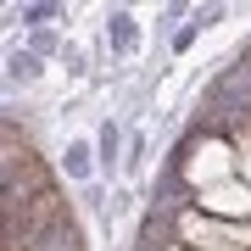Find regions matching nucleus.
I'll return each mask as SVG.
<instances>
[{
    "instance_id": "f257e3e1",
    "label": "nucleus",
    "mask_w": 251,
    "mask_h": 251,
    "mask_svg": "<svg viewBox=\"0 0 251 251\" xmlns=\"http://www.w3.org/2000/svg\"><path fill=\"white\" fill-rule=\"evenodd\" d=\"M100 45L112 50V62H134L140 45H145V28L128 6H106L100 11Z\"/></svg>"
},
{
    "instance_id": "f03ea898",
    "label": "nucleus",
    "mask_w": 251,
    "mask_h": 251,
    "mask_svg": "<svg viewBox=\"0 0 251 251\" xmlns=\"http://www.w3.org/2000/svg\"><path fill=\"white\" fill-rule=\"evenodd\" d=\"M128 156V134H123V117H100L95 128V162H100V179H117Z\"/></svg>"
},
{
    "instance_id": "7ed1b4c3",
    "label": "nucleus",
    "mask_w": 251,
    "mask_h": 251,
    "mask_svg": "<svg viewBox=\"0 0 251 251\" xmlns=\"http://www.w3.org/2000/svg\"><path fill=\"white\" fill-rule=\"evenodd\" d=\"M62 173H67V184H84L90 190L100 179V162H95V145L90 140H73L67 151H62Z\"/></svg>"
},
{
    "instance_id": "20e7f679",
    "label": "nucleus",
    "mask_w": 251,
    "mask_h": 251,
    "mask_svg": "<svg viewBox=\"0 0 251 251\" xmlns=\"http://www.w3.org/2000/svg\"><path fill=\"white\" fill-rule=\"evenodd\" d=\"M201 206L212 218H240V212H251V184H212L201 196Z\"/></svg>"
},
{
    "instance_id": "39448f33",
    "label": "nucleus",
    "mask_w": 251,
    "mask_h": 251,
    "mask_svg": "<svg viewBox=\"0 0 251 251\" xmlns=\"http://www.w3.org/2000/svg\"><path fill=\"white\" fill-rule=\"evenodd\" d=\"M6 17H23V28H56L73 17V6H56V0H23V6H6Z\"/></svg>"
},
{
    "instance_id": "423d86ee",
    "label": "nucleus",
    "mask_w": 251,
    "mask_h": 251,
    "mask_svg": "<svg viewBox=\"0 0 251 251\" xmlns=\"http://www.w3.org/2000/svg\"><path fill=\"white\" fill-rule=\"evenodd\" d=\"M39 78H45V56L11 45V50H6V84H11V90H17V84H23V90H34Z\"/></svg>"
},
{
    "instance_id": "0eeeda50",
    "label": "nucleus",
    "mask_w": 251,
    "mask_h": 251,
    "mask_svg": "<svg viewBox=\"0 0 251 251\" xmlns=\"http://www.w3.org/2000/svg\"><path fill=\"white\" fill-rule=\"evenodd\" d=\"M145 156H151V140H145V128L134 123V128H128V156H123V179L128 184L145 179Z\"/></svg>"
},
{
    "instance_id": "6e6552de",
    "label": "nucleus",
    "mask_w": 251,
    "mask_h": 251,
    "mask_svg": "<svg viewBox=\"0 0 251 251\" xmlns=\"http://www.w3.org/2000/svg\"><path fill=\"white\" fill-rule=\"evenodd\" d=\"M28 50L34 56H67V39L56 34V28H34V34H28Z\"/></svg>"
},
{
    "instance_id": "1a4fd4ad",
    "label": "nucleus",
    "mask_w": 251,
    "mask_h": 251,
    "mask_svg": "<svg viewBox=\"0 0 251 251\" xmlns=\"http://www.w3.org/2000/svg\"><path fill=\"white\" fill-rule=\"evenodd\" d=\"M196 34H201V23H196V17H190V23L179 28V34H173V56H184L190 45H196Z\"/></svg>"
}]
</instances>
